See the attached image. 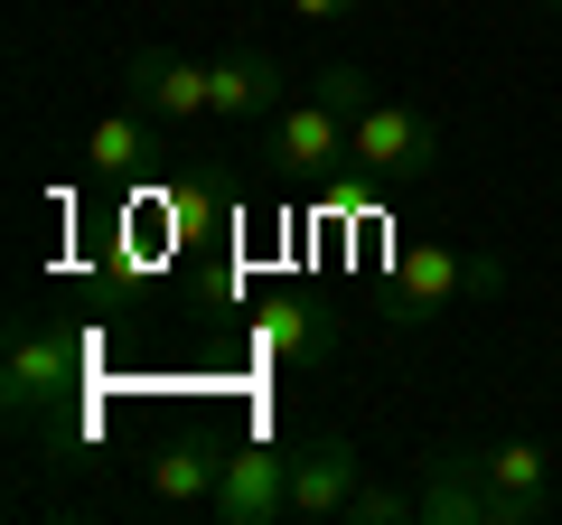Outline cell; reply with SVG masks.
<instances>
[{
  "instance_id": "277c9868",
  "label": "cell",
  "mask_w": 562,
  "mask_h": 525,
  "mask_svg": "<svg viewBox=\"0 0 562 525\" xmlns=\"http://www.w3.org/2000/svg\"><path fill=\"white\" fill-rule=\"evenodd\" d=\"M206 516L216 525H281L291 516V442H225Z\"/></svg>"
},
{
  "instance_id": "5b68a950",
  "label": "cell",
  "mask_w": 562,
  "mask_h": 525,
  "mask_svg": "<svg viewBox=\"0 0 562 525\" xmlns=\"http://www.w3.org/2000/svg\"><path fill=\"white\" fill-rule=\"evenodd\" d=\"M338 338H347V310L319 301V291H281V301L254 310V347L272 366H328V357H338Z\"/></svg>"
},
{
  "instance_id": "ba28073f",
  "label": "cell",
  "mask_w": 562,
  "mask_h": 525,
  "mask_svg": "<svg viewBox=\"0 0 562 525\" xmlns=\"http://www.w3.org/2000/svg\"><path fill=\"white\" fill-rule=\"evenodd\" d=\"M272 160L291 169V179H328V169L347 160V113L319 94V85H310L301 103H281V113H272Z\"/></svg>"
},
{
  "instance_id": "8fae6325",
  "label": "cell",
  "mask_w": 562,
  "mask_h": 525,
  "mask_svg": "<svg viewBox=\"0 0 562 525\" xmlns=\"http://www.w3.org/2000/svg\"><path fill=\"white\" fill-rule=\"evenodd\" d=\"M122 85H132L140 113H160V122H216L206 113V66L169 57V47H132L122 57Z\"/></svg>"
},
{
  "instance_id": "30bf717a",
  "label": "cell",
  "mask_w": 562,
  "mask_h": 525,
  "mask_svg": "<svg viewBox=\"0 0 562 525\" xmlns=\"http://www.w3.org/2000/svg\"><path fill=\"white\" fill-rule=\"evenodd\" d=\"M206 113L216 122H272L281 113V57L272 47H225V57H206Z\"/></svg>"
},
{
  "instance_id": "52a82bcc",
  "label": "cell",
  "mask_w": 562,
  "mask_h": 525,
  "mask_svg": "<svg viewBox=\"0 0 562 525\" xmlns=\"http://www.w3.org/2000/svg\"><path fill=\"white\" fill-rule=\"evenodd\" d=\"M366 488V460L347 432H310V442H291V516H347Z\"/></svg>"
},
{
  "instance_id": "2e32d148",
  "label": "cell",
  "mask_w": 562,
  "mask_h": 525,
  "mask_svg": "<svg viewBox=\"0 0 562 525\" xmlns=\"http://www.w3.org/2000/svg\"><path fill=\"white\" fill-rule=\"evenodd\" d=\"M291 10H301V20H347L357 0H291Z\"/></svg>"
},
{
  "instance_id": "9a60e30c",
  "label": "cell",
  "mask_w": 562,
  "mask_h": 525,
  "mask_svg": "<svg viewBox=\"0 0 562 525\" xmlns=\"http://www.w3.org/2000/svg\"><path fill=\"white\" fill-rule=\"evenodd\" d=\"M310 85H319V94H328V103H338V113H347V122H357V113H366V103H375V76H366V66H347V57H328V66H319V76H310Z\"/></svg>"
},
{
  "instance_id": "5bb4252c",
  "label": "cell",
  "mask_w": 562,
  "mask_h": 525,
  "mask_svg": "<svg viewBox=\"0 0 562 525\" xmlns=\"http://www.w3.org/2000/svg\"><path fill=\"white\" fill-rule=\"evenodd\" d=\"M413 516H422L413 488H375V479H366V488H357V506H347V525H413Z\"/></svg>"
},
{
  "instance_id": "7a4b0ae2",
  "label": "cell",
  "mask_w": 562,
  "mask_h": 525,
  "mask_svg": "<svg viewBox=\"0 0 562 525\" xmlns=\"http://www.w3.org/2000/svg\"><path fill=\"white\" fill-rule=\"evenodd\" d=\"M76 328H57L47 310H20L10 320V347H0V413L20 432H38V423H57L66 413V394H76Z\"/></svg>"
},
{
  "instance_id": "9c48e42d",
  "label": "cell",
  "mask_w": 562,
  "mask_h": 525,
  "mask_svg": "<svg viewBox=\"0 0 562 525\" xmlns=\"http://www.w3.org/2000/svg\"><path fill=\"white\" fill-rule=\"evenodd\" d=\"M413 498H422V525H497V498H487L479 460H469V442L431 450V460L413 469Z\"/></svg>"
},
{
  "instance_id": "7c38bea8",
  "label": "cell",
  "mask_w": 562,
  "mask_h": 525,
  "mask_svg": "<svg viewBox=\"0 0 562 525\" xmlns=\"http://www.w3.org/2000/svg\"><path fill=\"white\" fill-rule=\"evenodd\" d=\"M169 160V142H160V113H103L94 132H85V169L94 179H150V169Z\"/></svg>"
},
{
  "instance_id": "4fadbf2b",
  "label": "cell",
  "mask_w": 562,
  "mask_h": 525,
  "mask_svg": "<svg viewBox=\"0 0 562 525\" xmlns=\"http://www.w3.org/2000/svg\"><path fill=\"white\" fill-rule=\"evenodd\" d=\"M216 469H225V442H206V432H179V442L150 460V506H206L216 498Z\"/></svg>"
},
{
  "instance_id": "8992f818",
  "label": "cell",
  "mask_w": 562,
  "mask_h": 525,
  "mask_svg": "<svg viewBox=\"0 0 562 525\" xmlns=\"http://www.w3.org/2000/svg\"><path fill=\"white\" fill-rule=\"evenodd\" d=\"M469 460H479L487 498H497V525H543L553 516V450L543 442H469Z\"/></svg>"
},
{
  "instance_id": "3957f363",
  "label": "cell",
  "mask_w": 562,
  "mask_h": 525,
  "mask_svg": "<svg viewBox=\"0 0 562 525\" xmlns=\"http://www.w3.org/2000/svg\"><path fill=\"white\" fill-rule=\"evenodd\" d=\"M347 160H357V179H375V188H422L431 169H441V122L375 85V103L347 122Z\"/></svg>"
},
{
  "instance_id": "6da1fadb",
  "label": "cell",
  "mask_w": 562,
  "mask_h": 525,
  "mask_svg": "<svg viewBox=\"0 0 562 525\" xmlns=\"http://www.w3.org/2000/svg\"><path fill=\"white\" fill-rule=\"evenodd\" d=\"M479 291H506V262L479 254V244L431 235V244H403L394 254V272H384V291H375V320L384 328H422V320H441V310L479 301Z\"/></svg>"
},
{
  "instance_id": "e0dca14e",
  "label": "cell",
  "mask_w": 562,
  "mask_h": 525,
  "mask_svg": "<svg viewBox=\"0 0 562 525\" xmlns=\"http://www.w3.org/2000/svg\"><path fill=\"white\" fill-rule=\"evenodd\" d=\"M543 10H553V20H562V0H543Z\"/></svg>"
}]
</instances>
